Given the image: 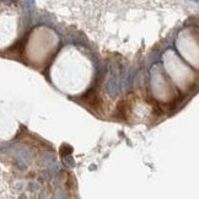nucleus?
<instances>
[{
    "label": "nucleus",
    "mask_w": 199,
    "mask_h": 199,
    "mask_svg": "<svg viewBox=\"0 0 199 199\" xmlns=\"http://www.w3.org/2000/svg\"><path fill=\"white\" fill-rule=\"evenodd\" d=\"M82 100H84L88 106L93 107L95 109H98L101 107V105H102V100L98 97V95H97V92H96L95 87L88 88V90L84 93V96H82Z\"/></svg>",
    "instance_id": "nucleus-1"
},
{
    "label": "nucleus",
    "mask_w": 199,
    "mask_h": 199,
    "mask_svg": "<svg viewBox=\"0 0 199 199\" xmlns=\"http://www.w3.org/2000/svg\"><path fill=\"white\" fill-rule=\"evenodd\" d=\"M129 113V102L127 100H122L117 105V117L119 119H127Z\"/></svg>",
    "instance_id": "nucleus-2"
},
{
    "label": "nucleus",
    "mask_w": 199,
    "mask_h": 199,
    "mask_svg": "<svg viewBox=\"0 0 199 199\" xmlns=\"http://www.w3.org/2000/svg\"><path fill=\"white\" fill-rule=\"evenodd\" d=\"M107 92L108 95H111V96H117L121 91V85H119V80L117 78H112L111 80H109L107 82Z\"/></svg>",
    "instance_id": "nucleus-3"
},
{
    "label": "nucleus",
    "mask_w": 199,
    "mask_h": 199,
    "mask_svg": "<svg viewBox=\"0 0 199 199\" xmlns=\"http://www.w3.org/2000/svg\"><path fill=\"white\" fill-rule=\"evenodd\" d=\"M73 153V148L69 145V144H64L63 146L60 148V154L61 156H68Z\"/></svg>",
    "instance_id": "nucleus-4"
},
{
    "label": "nucleus",
    "mask_w": 199,
    "mask_h": 199,
    "mask_svg": "<svg viewBox=\"0 0 199 199\" xmlns=\"http://www.w3.org/2000/svg\"><path fill=\"white\" fill-rule=\"evenodd\" d=\"M63 162H64V165H66L68 167H75V161H74V159L70 155L63 156Z\"/></svg>",
    "instance_id": "nucleus-5"
},
{
    "label": "nucleus",
    "mask_w": 199,
    "mask_h": 199,
    "mask_svg": "<svg viewBox=\"0 0 199 199\" xmlns=\"http://www.w3.org/2000/svg\"><path fill=\"white\" fill-rule=\"evenodd\" d=\"M25 5L27 9H32L35 6V0H25Z\"/></svg>",
    "instance_id": "nucleus-6"
}]
</instances>
